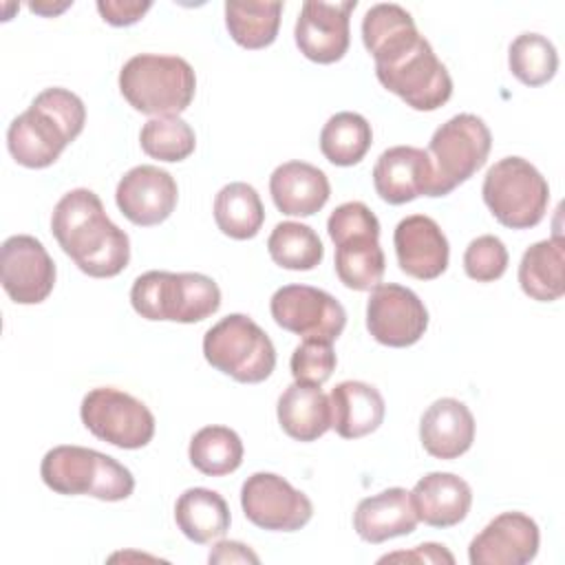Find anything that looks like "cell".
Wrapping results in <instances>:
<instances>
[{"mask_svg":"<svg viewBox=\"0 0 565 565\" xmlns=\"http://www.w3.org/2000/svg\"><path fill=\"white\" fill-rule=\"evenodd\" d=\"M86 124L84 102L68 88H44L7 130V148L24 168L53 166Z\"/></svg>","mask_w":565,"mask_h":565,"instance_id":"cell-3","label":"cell"},{"mask_svg":"<svg viewBox=\"0 0 565 565\" xmlns=\"http://www.w3.org/2000/svg\"><path fill=\"white\" fill-rule=\"evenodd\" d=\"M40 477L57 494H88L102 501H124L135 490L132 472L115 457L84 446H55L40 463Z\"/></svg>","mask_w":565,"mask_h":565,"instance_id":"cell-6","label":"cell"},{"mask_svg":"<svg viewBox=\"0 0 565 565\" xmlns=\"http://www.w3.org/2000/svg\"><path fill=\"white\" fill-rule=\"evenodd\" d=\"M241 508L260 530L296 532L313 516L309 497L276 472H254L243 481Z\"/></svg>","mask_w":565,"mask_h":565,"instance_id":"cell-12","label":"cell"},{"mask_svg":"<svg viewBox=\"0 0 565 565\" xmlns=\"http://www.w3.org/2000/svg\"><path fill=\"white\" fill-rule=\"evenodd\" d=\"M203 355L216 371L243 384L267 380L276 366L271 338L245 313H230L203 335Z\"/></svg>","mask_w":565,"mask_h":565,"instance_id":"cell-8","label":"cell"},{"mask_svg":"<svg viewBox=\"0 0 565 565\" xmlns=\"http://www.w3.org/2000/svg\"><path fill=\"white\" fill-rule=\"evenodd\" d=\"M327 232L329 238L338 243L340 238H347L351 234H380V221L362 201H349L331 212L327 221Z\"/></svg>","mask_w":565,"mask_h":565,"instance_id":"cell-38","label":"cell"},{"mask_svg":"<svg viewBox=\"0 0 565 565\" xmlns=\"http://www.w3.org/2000/svg\"><path fill=\"white\" fill-rule=\"evenodd\" d=\"M335 362H338V358L333 351V342L305 338L294 349L289 369H291V375L296 382L322 386L335 371Z\"/></svg>","mask_w":565,"mask_h":565,"instance_id":"cell-36","label":"cell"},{"mask_svg":"<svg viewBox=\"0 0 565 565\" xmlns=\"http://www.w3.org/2000/svg\"><path fill=\"white\" fill-rule=\"evenodd\" d=\"M492 148V132L486 121L472 113H459L444 121L430 137L428 154L435 166L441 196L468 181L483 168Z\"/></svg>","mask_w":565,"mask_h":565,"instance_id":"cell-9","label":"cell"},{"mask_svg":"<svg viewBox=\"0 0 565 565\" xmlns=\"http://www.w3.org/2000/svg\"><path fill=\"white\" fill-rule=\"evenodd\" d=\"M139 143L150 159L177 163L194 152L196 137L192 126L179 115H166L152 117L143 124L139 132Z\"/></svg>","mask_w":565,"mask_h":565,"instance_id":"cell-35","label":"cell"},{"mask_svg":"<svg viewBox=\"0 0 565 565\" xmlns=\"http://www.w3.org/2000/svg\"><path fill=\"white\" fill-rule=\"evenodd\" d=\"M269 194L282 214L311 216L327 205L331 185L320 168L307 161H287L271 172Z\"/></svg>","mask_w":565,"mask_h":565,"instance_id":"cell-23","label":"cell"},{"mask_svg":"<svg viewBox=\"0 0 565 565\" xmlns=\"http://www.w3.org/2000/svg\"><path fill=\"white\" fill-rule=\"evenodd\" d=\"M362 42L375 60L380 84L413 110H437L450 99V73L408 11H375L362 26Z\"/></svg>","mask_w":565,"mask_h":565,"instance_id":"cell-1","label":"cell"},{"mask_svg":"<svg viewBox=\"0 0 565 565\" xmlns=\"http://www.w3.org/2000/svg\"><path fill=\"white\" fill-rule=\"evenodd\" d=\"M331 428L342 439H360L380 428L386 404L382 393L360 380H344L329 393Z\"/></svg>","mask_w":565,"mask_h":565,"instance_id":"cell-24","label":"cell"},{"mask_svg":"<svg viewBox=\"0 0 565 565\" xmlns=\"http://www.w3.org/2000/svg\"><path fill=\"white\" fill-rule=\"evenodd\" d=\"M51 232L86 276L113 278L130 260L128 234L108 218L102 199L88 188H75L57 201Z\"/></svg>","mask_w":565,"mask_h":565,"instance_id":"cell-2","label":"cell"},{"mask_svg":"<svg viewBox=\"0 0 565 565\" xmlns=\"http://www.w3.org/2000/svg\"><path fill=\"white\" fill-rule=\"evenodd\" d=\"M214 221L230 238H254L265 223V207L258 192L243 181L223 185L214 196Z\"/></svg>","mask_w":565,"mask_h":565,"instance_id":"cell-29","label":"cell"},{"mask_svg":"<svg viewBox=\"0 0 565 565\" xmlns=\"http://www.w3.org/2000/svg\"><path fill=\"white\" fill-rule=\"evenodd\" d=\"M188 457L199 472L223 477L243 463V441L227 426H203L192 435Z\"/></svg>","mask_w":565,"mask_h":565,"instance_id":"cell-32","label":"cell"},{"mask_svg":"<svg viewBox=\"0 0 565 565\" xmlns=\"http://www.w3.org/2000/svg\"><path fill=\"white\" fill-rule=\"evenodd\" d=\"M210 563H258V554H254L247 545L238 541H218L210 552Z\"/></svg>","mask_w":565,"mask_h":565,"instance_id":"cell-41","label":"cell"},{"mask_svg":"<svg viewBox=\"0 0 565 565\" xmlns=\"http://www.w3.org/2000/svg\"><path fill=\"white\" fill-rule=\"evenodd\" d=\"M124 99L143 115H181L194 99L196 75L179 55L139 53L119 71Z\"/></svg>","mask_w":565,"mask_h":565,"instance_id":"cell-4","label":"cell"},{"mask_svg":"<svg viewBox=\"0 0 565 565\" xmlns=\"http://www.w3.org/2000/svg\"><path fill=\"white\" fill-rule=\"evenodd\" d=\"M508 66L525 86L547 84L558 68L556 46L541 33H521L508 49Z\"/></svg>","mask_w":565,"mask_h":565,"instance_id":"cell-34","label":"cell"},{"mask_svg":"<svg viewBox=\"0 0 565 565\" xmlns=\"http://www.w3.org/2000/svg\"><path fill=\"white\" fill-rule=\"evenodd\" d=\"M280 428L296 441H316L331 428L329 397L320 386L294 382L278 397Z\"/></svg>","mask_w":565,"mask_h":565,"instance_id":"cell-25","label":"cell"},{"mask_svg":"<svg viewBox=\"0 0 565 565\" xmlns=\"http://www.w3.org/2000/svg\"><path fill=\"white\" fill-rule=\"evenodd\" d=\"M539 525L523 512H501L468 545L472 565H525L539 552Z\"/></svg>","mask_w":565,"mask_h":565,"instance_id":"cell-18","label":"cell"},{"mask_svg":"<svg viewBox=\"0 0 565 565\" xmlns=\"http://www.w3.org/2000/svg\"><path fill=\"white\" fill-rule=\"evenodd\" d=\"M174 521L185 539L205 545L230 530V508L210 488H188L174 503Z\"/></svg>","mask_w":565,"mask_h":565,"instance_id":"cell-26","label":"cell"},{"mask_svg":"<svg viewBox=\"0 0 565 565\" xmlns=\"http://www.w3.org/2000/svg\"><path fill=\"white\" fill-rule=\"evenodd\" d=\"M55 263L42 241L29 234L9 236L0 249V280L18 305H38L55 285Z\"/></svg>","mask_w":565,"mask_h":565,"instance_id":"cell-14","label":"cell"},{"mask_svg":"<svg viewBox=\"0 0 565 565\" xmlns=\"http://www.w3.org/2000/svg\"><path fill=\"white\" fill-rule=\"evenodd\" d=\"M335 245V274L340 282L355 291H371L382 282L386 258L380 234H351Z\"/></svg>","mask_w":565,"mask_h":565,"instance_id":"cell-28","label":"cell"},{"mask_svg":"<svg viewBox=\"0 0 565 565\" xmlns=\"http://www.w3.org/2000/svg\"><path fill=\"white\" fill-rule=\"evenodd\" d=\"M508 249L503 241L494 234L472 238L463 252V269L468 278L477 282L499 280L508 269Z\"/></svg>","mask_w":565,"mask_h":565,"instance_id":"cell-37","label":"cell"},{"mask_svg":"<svg viewBox=\"0 0 565 565\" xmlns=\"http://www.w3.org/2000/svg\"><path fill=\"white\" fill-rule=\"evenodd\" d=\"M82 424L102 441L124 450H137L154 437V415L150 408L113 386L88 391L79 406Z\"/></svg>","mask_w":565,"mask_h":565,"instance_id":"cell-10","label":"cell"},{"mask_svg":"<svg viewBox=\"0 0 565 565\" xmlns=\"http://www.w3.org/2000/svg\"><path fill=\"white\" fill-rule=\"evenodd\" d=\"M411 501L417 519L426 525L452 527L468 516L472 490L459 475L428 472L413 486Z\"/></svg>","mask_w":565,"mask_h":565,"instance_id":"cell-21","label":"cell"},{"mask_svg":"<svg viewBox=\"0 0 565 565\" xmlns=\"http://www.w3.org/2000/svg\"><path fill=\"white\" fill-rule=\"evenodd\" d=\"M282 2H225V26L232 40L249 51L274 44Z\"/></svg>","mask_w":565,"mask_h":565,"instance_id":"cell-31","label":"cell"},{"mask_svg":"<svg viewBox=\"0 0 565 565\" xmlns=\"http://www.w3.org/2000/svg\"><path fill=\"white\" fill-rule=\"evenodd\" d=\"M373 185L382 201L402 205L417 196H441L433 159L415 146H393L373 166Z\"/></svg>","mask_w":565,"mask_h":565,"instance_id":"cell-16","label":"cell"},{"mask_svg":"<svg viewBox=\"0 0 565 565\" xmlns=\"http://www.w3.org/2000/svg\"><path fill=\"white\" fill-rule=\"evenodd\" d=\"M366 329L375 342L404 349L426 333L428 309L419 296L395 282H380L366 302Z\"/></svg>","mask_w":565,"mask_h":565,"instance_id":"cell-13","label":"cell"},{"mask_svg":"<svg viewBox=\"0 0 565 565\" xmlns=\"http://www.w3.org/2000/svg\"><path fill=\"white\" fill-rule=\"evenodd\" d=\"M481 196L503 227L530 230L547 212L550 185L527 159L503 157L486 172Z\"/></svg>","mask_w":565,"mask_h":565,"instance_id":"cell-7","label":"cell"},{"mask_svg":"<svg viewBox=\"0 0 565 565\" xmlns=\"http://www.w3.org/2000/svg\"><path fill=\"white\" fill-rule=\"evenodd\" d=\"M73 2H66V4H62V7H51V4H42V2H31L29 4V9L31 11H35V13H42V15H51V13H60V11H64L66 7H71Z\"/></svg>","mask_w":565,"mask_h":565,"instance_id":"cell-42","label":"cell"},{"mask_svg":"<svg viewBox=\"0 0 565 565\" xmlns=\"http://www.w3.org/2000/svg\"><path fill=\"white\" fill-rule=\"evenodd\" d=\"M267 252L278 267L291 271H309L324 258L320 236L309 225L296 221H282L271 230Z\"/></svg>","mask_w":565,"mask_h":565,"instance_id":"cell-33","label":"cell"},{"mask_svg":"<svg viewBox=\"0 0 565 565\" xmlns=\"http://www.w3.org/2000/svg\"><path fill=\"white\" fill-rule=\"evenodd\" d=\"M274 322L296 335L335 342L347 327V311L329 291L311 285H285L269 300Z\"/></svg>","mask_w":565,"mask_h":565,"instance_id":"cell-11","label":"cell"},{"mask_svg":"<svg viewBox=\"0 0 565 565\" xmlns=\"http://www.w3.org/2000/svg\"><path fill=\"white\" fill-rule=\"evenodd\" d=\"M152 2L143 0V2H130V0H99L97 2V11L104 18V22L113 24V26H130L135 22H139L148 11H150Z\"/></svg>","mask_w":565,"mask_h":565,"instance_id":"cell-39","label":"cell"},{"mask_svg":"<svg viewBox=\"0 0 565 565\" xmlns=\"http://www.w3.org/2000/svg\"><path fill=\"white\" fill-rule=\"evenodd\" d=\"M355 0L318 2L307 0L300 7L294 38L300 53L316 64H333L344 57L351 42V11Z\"/></svg>","mask_w":565,"mask_h":565,"instance_id":"cell-15","label":"cell"},{"mask_svg":"<svg viewBox=\"0 0 565 565\" xmlns=\"http://www.w3.org/2000/svg\"><path fill=\"white\" fill-rule=\"evenodd\" d=\"M455 563V556L439 543H422L408 552H393L380 558V563Z\"/></svg>","mask_w":565,"mask_h":565,"instance_id":"cell-40","label":"cell"},{"mask_svg":"<svg viewBox=\"0 0 565 565\" xmlns=\"http://www.w3.org/2000/svg\"><path fill=\"white\" fill-rule=\"evenodd\" d=\"M561 236L530 245L519 263V285L525 296L539 302H554L565 294Z\"/></svg>","mask_w":565,"mask_h":565,"instance_id":"cell-27","label":"cell"},{"mask_svg":"<svg viewBox=\"0 0 565 565\" xmlns=\"http://www.w3.org/2000/svg\"><path fill=\"white\" fill-rule=\"evenodd\" d=\"M179 188L172 174L157 166H135L117 183L119 212L139 227L163 223L177 207Z\"/></svg>","mask_w":565,"mask_h":565,"instance_id":"cell-17","label":"cell"},{"mask_svg":"<svg viewBox=\"0 0 565 565\" xmlns=\"http://www.w3.org/2000/svg\"><path fill=\"white\" fill-rule=\"evenodd\" d=\"M393 245L397 265L406 276L417 280H435L448 267V238L437 221L426 214H411L402 218L395 227Z\"/></svg>","mask_w":565,"mask_h":565,"instance_id":"cell-19","label":"cell"},{"mask_svg":"<svg viewBox=\"0 0 565 565\" xmlns=\"http://www.w3.org/2000/svg\"><path fill=\"white\" fill-rule=\"evenodd\" d=\"M132 309L146 320L201 322L218 311V285L196 271H161L152 269L135 278L130 289Z\"/></svg>","mask_w":565,"mask_h":565,"instance_id":"cell-5","label":"cell"},{"mask_svg":"<svg viewBox=\"0 0 565 565\" xmlns=\"http://www.w3.org/2000/svg\"><path fill=\"white\" fill-rule=\"evenodd\" d=\"M419 519L415 514L411 492L404 488H388L358 503L353 512V530L366 543H384L395 536L415 532Z\"/></svg>","mask_w":565,"mask_h":565,"instance_id":"cell-22","label":"cell"},{"mask_svg":"<svg viewBox=\"0 0 565 565\" xmlns=\"http://www.w3.org/2000/svg\"><path fill=\"white\" fill-rule=\"evenodd\" d=\"M419 441L435 459H457L475 441V417L470 408L455 399H435L422 415Z\"/></svg>","mask_w":565,"mask_h":565,"instance_id":"cell-20","label":"cell"},{"mask_svg":"<svg viewBox=\"0 0 565 565\" xmlns=\"http://www.w3.org/2000/svg\"><path fill=\"white\" fill-rule=\"evenodd\" d=\"M373 143L371 124L351 110L335 113L327 119L320 130V150L324 159L333 166H355L360 163Z\"/></svg>","mask_w":565,"mask_h":565,"instance_id":"cell-30","label":"cell"}]
</instances>
